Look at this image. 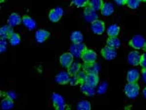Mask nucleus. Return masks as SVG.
Returning a JSON list of instances; mask_svg holds the SVG:
<instances>
[{
  "instance_id": "f257e3e1",
  "label": "nucleus",
  "mask_w": 146,
  "mask_h": 110,
  "mask_svg": "<svg viewBox=\"0 0 146 110\" xmlns=\"http://www.w3.org/2000/svg\"><path fill=\"white\" fill-rule=\"evenodd\" d=\"M124 92L129 99H135L139 93V86L136 82L135 83H129L128 82V84L125 86Z\"/></svg>"
},
{
  "instance_id": "f03ea898",
  "label": "nucleus",
  "mask_w": 146,
  "mask_h": 110,
  "mask_svg": "<svg viewBox=\"0 0 146 110\" xmlns=\"http://www.w3.org/2000/svg\"><path fill=\"white\" fill-rule=\"evenodd\" d=\"M87 50V47L85 44L83 43H73L71 46H70L69 52L72 54L73 57H82V54H83L85 51Z\"/></svg>"
},
{
  "instance_id": "7ed1b4c3",
  "label": "nucleus",
  "mask_w": 146,
  "mask_h": 110,
  "mask_svg": "<svg viewBox=\"0 0 146 110\" xmlns=\"http://www.w3.org/2000/svg\"><path fill=\"white\" fill-rule=\"evenodd\" d=\"M146 43L145 39L143 38L141 35H135L133 38L129 41V45L133 47L135 50H140V49H143Z\"/></svg>"
},
{
  "instance_id": "20e7f679",
  "label": "nucleus",
  "mask_w": 146,
  "mask_h": 110,
  "mask_svg": "<svg viewBox=\"0 0 146 110\" xmlns=\"http://www.w3.org/2000/svg\"><path fill=\"white\" fill-rule=\"evenodd\" d=\"M91 29L92 31L94 32L95 34H102L105 30V25L102 21L100 20H96L95 22L91 23Z\"/></svg>"
},
{
  "instance_id": "39448f33",
  "label": "nucleus",
  "mask_w": 146,
  "mask_h": 110,
  "mask_svg": "<svg viewBox=\"0 0 146 110\" xmlns=\"http://www.w3.org/2000/svg\"><path fill=\"white\" fill-rule=\"evenodd\" d=\"M52 100H53V104L56 109L58 110H62L65 108V102L64 99L60 93H55L52 95Z\"/></svg>"
},
{
  "instance_id": "423d86ee",
  "label": "nucleus",
  "mask_w": 146,
  "mask_h": 110,
  "mask_svg": "<svg viewBox=\"0 0 146 110\" xmlns=\"http://www.w3.org/2000/svg\"><path fill=\"white\" fill-rule=\"evenodd\" d=\"M82 60H84L85 64H92V62H96V53L93 50H89L87 49L85 52L82 54Z\"/></svg>"
},
{
  "instance_id": "0eeeda50",
  "label": "nucleus",
  "mask_w": 146,
  "mask_h": 110,
  "mask_svg": "<svg viewBox=\"0 0 146 110\" xmlns=\"http://www.w3.org/2000/svg\"><path fill=\"white\" fill-rule=\"evenodd\" d=\"M101 55L102 57L107 60H114L117 56V51L116 49L114 48H111V47L107 46L104 47V48L101 50Z\"/></svg>"
},
{
  "instance_id": "6e6552de",
  "label": "nucleus",
  "mask_w": 146,
  "mask_h": 110,
  "mask_svg": "<svg viewBox=\"0 0 146 110\" xmlns=\"http://www.w3.org/2000/svg\"><path fill=\"white\" fill-rule=\"evenodd\" d=\"M62 15H63V9L62 7H56V8L50 11V13H49V19H50L51 22L56 23L60 20Z\"/></svg>"
},
{
  "instance_id": "1a4fd4ad",
  "label": "nucleus",
  "mask_w": 146,
  "mask_h": 110,
  "mask_svg": "<svg viewBox=\"0 0 146 110\" xmlns=\"http://www.w3.org/2000/svg\"><path fill=\"white\" fill-rule=\"evenodd\" d=\"M70 74L68 71H60L58 72V74L55 77V80L58 84H60V85H65V84L69 83L70 80Z\"/></svg>"
},
{
  "instance_id": "9d476101",
  "label": "nucleus",
  "mask_w": 146,
  "mask_h": 110,
  "mask_svg": "<svg viewBox=\"0 0 146 110\" xmlns=\"http://www.w3.org/2000/svg\"><path fill=\"white\" fill-rule=\"evenodd\" d=\"M84 18H85V20H86L87 22H89V23H93V22H95V21L98 20L96 11L94 10V9L92 8V7H90V6L87 7V8L85 9Z\"/></svg>"
},
{
  "instance_id": "9b49d317",
  "label": "nucleus",
  "mask_w": 146,
  "mask_h": 110,
  "mask_svg": "<svg viewBox=\"0 0 146 110\" xmlns=\"http://www.w3.org/2000/svg\"><path fill=\"white\" fill-rule=\"evenodd\" d=\"M73 58L74 57L70 52L62 54L60 58V62L62 64V66L64 67V68H68V66L73 62Z\"/></svg>"
},
{
  "instance_id": "f8f14e48",
  "label": "nucleus",
  "mask_w": 146,
  "mask_h": 110,
  "mask_svg": "<svg viewBox=\"0 0 146 110\" xmlns=\"http://www.w3.org/2000/svg\"><path fill=\"white\" fill-rule=\"evenodd\" d=\"M140 60H141V55L137 51H133L128 55V62L129 64L136 66L140 64Z\"/></svg>"
},
{
  "instance_id": "ddd939ff",
  "label": "nucleus",
  "mask_w": 146,
  "mask_h": 110,
  "mask_svg": "<svg viewBox=\"0 0 146 110\" xmlns=\"http://www.w3.org/2000/svg\"><path fill=\"white\" fill-rule=\"evenodd\" d=\"M50 36V32L47 31L45 29H38L35 32V40L38 43H43Z\"/></svg>"
},
{
  "instance_id": "4468645a",
  "label": "nucleus",
  "mask_w": 146,
  "mask_h": 110,
  "mask_svg": "<svg viewBox=\"0 0 146 110\" xmlns=\"http://www.w3.org/2000/svg\"><path fill=\"white\" fill-rule=\"evenodd\" d=\"M100 65L96 62H92V64H85L84 70L88 74H98L100 72Z\"/></svg>"
},
{
  "instance_id": "2eb2a0df",
  "label": "nucleus",
  "mask_w": 146,
  "mask_h": 110,
  "mask_svg": "<svg viewBox=\"0 0 146 110\" xmlns=\"http://www.w3.org/2000/svg\"><path fill=\"white\" fill-rule=\"evenodd\" d=\"M22 22H23V19L18 13H12L8 18V25L12 27H17Z\"/></svg>"
},
{
  "instance_id": "dca6fc26",
  "label": "nucleus",
  "mask_w": 146,
  "mask_h": 110,
  "mask_svg": "<svg viewBox=\"0 0 146 110\" xmlns=\"http://www.w3.org/2000/svg\"><path fill=\"white\" fill-rule=\"evenodd\" d=\"M80 90H81V92L84 93V95H88V97H94L96 93V89L95 87H93V86L89 85V84L87 83H82L81 84V87H80Z\"/></svg>"
},
{
  "instance_id": "f3484780",
  "label": "nucleus",
  "mask_w": 146,
  "mask_h": 110,
  "mask_svg": "<svg viewBox=\"0 0 146 110\" xmlns=\"http://www.w3.org/2000/svg\"><path fill=\"white\" fill-rule=\"evenodd\" d=\"M23 25L29 30H33L36 27V23L35 21L29 16H23Z\"/></svg>"
},
{
  "instance_id": "a211bd4d",
  "label": "nucleus",
  "mask_w": 146,
  "mask_h": 110,
  "mask_svg": "<svg viewBox=\"0 0 146 110\" xmlns=\"http://www.w3.org/2000/svg\"><path fill=\"white\" fill-rule=\"evenodd\" d=\"M139 79V72L137 69H131L129 70L128 74H127V80L129 83H135L137 82Z\"/></svg>"
},
{
  "instance_id": "6ab92c4d",
  "label": "nucleus",
  "mask_w": 146,
  "mask_h": 110,
  "mask_svg": "<svg viewBox=\"0 0 146 110\" xmlns=\"http://www.w3.org/2000/svg\"><path fill=\"white\" fill-rule=\"evenodd\" d=\"M12 33H13V28L9 25H3L0 28V37H1V39H9V37H10Z\"/></svg>"
},
{
  "instance_id": "aec40b11",
  "label": "nucleus",
  "mask_w": 146,
  "mask_h": 110,
  "mask_svg": "<svg viewBox=\"0 0 146 110\" xmlns=\"http://www.w3.org/2000/svg\"><path fill=\"white\" fill-rule=\"evenodd\" d=\"M101 14H102L103 16H105V17H108V16L112 15L113 12H114V6H113L112 3H110V2H106V3L103 4L102 8H101Z\"/></svg>"
},
{
  "instance_id": "412c9836",
  "label": "nucleus",
  "mask_w": 146,
  "mask_h": 110,
  "mask_svg": "<svg viewBox=\"0 0 146 110\" xmlns=\"http://www.w3.org/2000/svg\"><path fill=\"white\" fill-rule=\"evenodd\" d=\"M98 82H100V78H98V74H87L85 83L89 84V85L93 86V87H96Z\"/></svg>"
},
{
  "instance_id": "4be33fe9",
  "label": "nucleus",
  "mask_w": 146,
  "mask_h": 110,
  "mask_svg": "<svg viewBox=\"0 0 146 110\" xmlns=\"http://www.w3.org/2000/svg\"><path fill=\"white\" fill-rule=\"evenodd\" d=\"M106 45L111 47V48L117 49L121 46V41H120V39L117 36H112V37H109V38L107 39Z\"/></svg>"
},
{
  "instance_id": "5701e85b",
  "label": "nucleus",
  "mask_w": 146,
  "mask_h": 110,
  "mask_svg": "<svg viewBox=\"0 0 146 110\" xmlns=\"http://www.w3.org/2000/svg\"><path fill=\"white\" fill-rule=\"evenodd\" d=\"M83 39H84V36L80 31H73L71 35H70V40H71L73 43H82Z\"/></svg>"
},
{
  "instance_id": "b1692460",
  "label": "nucleus",
  "mask_w": 146,
  "mask_h": 110,
  "mask_svg": "<svg viewBox=\"0 0 146 110\" xmlns=\"http://www.w3.org/2000/svg\"><path fill=\"white\" fill-rule=\"evenodd\" d=\"M120 33V27L117 25H111L108 27L107 28V34L110 37L112 36H118V34Z\"/></svg>"
},
{
  "instance_id": "393cba45",
  "label": "nucleus",
  "mask_w": 146,
  "mask_h": 110,
  "mask_svg": "<svg viewBox=\"0 0 146 110\" xmlns=\"http://www.w3.org/2000/svg\"><path fill=\"white\" fill-rule=\"evenodd\" d=\"M103 4L104 3H103L102 0H90V1H89V6L92 7V8L96 11L101 10Z\"/></svg>"
},
{
  "instance_id": "a878e982",
  "label": "nucleus",
  "mask_w": 146,
  "mask_h": 110,
  "mask_svg": "<svg viewBox=\"0 0 146 110\" xmlns=\"http://www.w3.org/2000/svg\"><path fill=\"white\" fill-rule=\"evenodd\" d=\"M80 68H81V64H80L79 62H73L72 64L68 66L67 69H68V72H69L70 75H75V74L80 70Z\"/></svg>"
},
{
  "instance_id": "bb28decb",
  "label": "nucleus",
  "mask_w": 146,
  "mask_h": 110,
  "mask_svg": "<svg viewBox=\"0 0 146 110\" xmlns=\"http://www.w3.org/2000/svg\"><path fill=\"white\" fill-rule=\"evenodd\" d=\"M13 106H14V101L11 97H7L6 99H4L3 100H2V102H1V108L2 109H5V110L11 109Z\"/></svg>"
},
{
  "instance_id": "cd10ccee",
  "label": "nucleus",
  "mask_w": 146,
  "mask_h": 110,
  "mask_svg": "<svg viewBox=\"0 0 146 110\" xmlns=\"http://www.w3.org/2000/svg\"><path fill=\"white\" fill-rule=\"evenodd\" d=\"M9 40H10V43L12 46H16V45H18V44H20L21 36L18 33H16V32H13V33L10 35V37H9Z\"/></svg>"
},
{
  "instance_id": "c85d7f7f",
  "label": "nucleus",
  "mask_w": 146,
  "mask_h": 110,
  "mask_svg": "<svg viewBox=\"0 0 146 110\" xmlns=\"http://www.w3.org/2000/svg\"><path fill=\"white\" fill-rule=\"evenodd\" d=\"M78 110H90L91 109V103L88 100H81L77 105Z\"/></svg>"
},
{
  "instance_id": "c756f323",
  "label": "nucleus",
  "mask_w": 146,
  "mask_h": 110,
  "mask_svg": "<svg viewBox=\"0 0 146 110\" xmlns=\"http://www.w3.org/2000/svg\"><path fill=\"white\" fill-rule=\"evenodd\" d=\"M142 0H127L126 4L129 6V8L131 9H136L138 8V6L140 5Z\"/></svg>"
},
{
  "instance_id": "7c9ffc66",
  "label": "nucleus",
  "mask_w": 146,
  "mask_h": 110,
  "mask_svg": "<svg viewBox=\"0 0 146 110\" xmlns=\"http://www.w3.org/2000/svg\"><path fill=\"white\" fill-rule=\"evenodd\" d=\"M87 74H88V73H87L85 70H83V71L79 70V71L77 72L76 74H75V76L78 78L80 84H82V83H84V82H85V80H86V77H87Z\"/></svg>"
},
{
  "instance_id": "2f4dec72",
  "label": "nucleus",
  "mask_w": 146,
  "mask_h": 110,
  "mask_svg": "<svg viewBox=\"0 0 146 110\" xmlns=\"http://www.w3.org/2000/svg\"><path fill=\"white\" fill-rule=\"evenodd\" d=\"M71 1L74 6L78 7V8H82V7L86 6L87 4H89L90 0H71Z\"/></svg>"
},
{
  "instance_id": "473e14b6",
  "label": "nucleus",
  "mask_w": 146,
  "mask_h": 110,
  "mask_svg": "<svg viewBox=\"0 0 146 110\" xmlns=\"http://www.w3.org/2000/svg\"><path fill=\"white\" fill-rule=\"evenodd\" d=\"M107 87H108V85H107L106 82H103V83H101L100 85L98 87V90H96V92H98V93H105V92H106V90H107Z\"/></svg>"
},
{
  "instance_id": "72a5a7b5",
  "label": "nucleus",
  "mask_w": 146,
  "mask_h": 110,
  "mask_svg": "<svg viewBox=\"0 0 146 110\" xmlns=\"http://www.w3.org/2000/svg\"><path fill=\"white\" fill-rule=\"evenodd\" d=\"M7 49V41L6 39H1L0 41V52L1 53H4Z\"/></svg>"
},
{
  "instance_id": "f704fd0d",
  "label": "nucleus",
  "mask_w": 146,
  "mask_h": 110,
  "mask_svg": "<svg viewBox=\"0 0 146 110\" xmlns=\"http://www.w3.org/2000/svg\"><path fill=\"white\" fill-rule=\"evenodd\" d=\"M139 64L143 69H146V52H145V54L141 55V60H140Z\"/></svg>"
},
{
  "instance_id": "c9c22d12",
  "label": "nucleus",
  "mask_w": 146,
  "mask_h": 110,
  "mask_svg": "<svg viewBox=\"0 0 146 110\" xmlns=\"http://www.w3.org/2000/svg\"><path fill=\"white\" fill-rule=\"evenodd\" d=\"M79 83H80V82L78 80V78H77L75 75H72V77H70V80H69L70 85L75 86V85H77V84H79Z\"/></svg>"
},
{
  "instance_id": "e433bc0d",
  "label": "nucleus",
  "mask_w": 146,
  "mask_h": 110,
  "mask_svg": "<svg viewBox=\"0 0 146 110\" xmlns=\"http://www.w3.org/2000/svg\"><path fill=\"white\" fill-rule=\"evenodd\" d=\"M7 97H11L12 99H16V97H17V95H16L15 92H13V91H10V92L7 93Z\"/></svg>"
},
{
  "instance_id": "4c0bfd02",
  "label": "nucleus",
  "mask_w": 146,
  "mask_h": 110,
  "mask_svg": "<svg viewBox=\"0 0 146 110\" xmlns=\"http://www.w3.org/2000/svg\"><path fill=\"white\" fill-rule=\"evenodd\" d=\"M141 76H142V80L144 83H146V69H143L142 73H141Z\"/></svg>"
},
{
  "instance_id": "58836bf2",
  "label": "nucleus",
  "mask_w": 146,
  "mask_h": 110,
  "mask_svg": "<svg viewBox=\"0 0 146 110\" xmlns=\"http://www.w3.org/2000/svg\"><path fill=\"white\" fill-rule=\"evenodd\" d=\"M115 2H116L118 5H124V4H126L127 0H115Z\"/></svg>"
},
{
  "instance_id": "ea45409f",
  "label": "nucleus",
  "mask_w": 146,
  "mask_h": 110,
  "mask_svg": "<svg viewBox=\"0 0 146 110\" xmlns=\"http://www.w3.org/2000/svg\"><path fill=\"white\" fill-rule=\"evenodd\" d=\"M143 97H144L145 99H146V87L143 89Z\"/></svg>"
},
{
  "instance_id": "a19ab883",
  "label": "nucleus",
  "mask_w": 146,
  "mask_h": 110,
  "mask_svg": "<svg viewBox=\"0 0 146 110\" xmlns=\"http://www.w3.org/2000/svg\"><path fill=\"white\" fill-rule=\"evenodd\" d=\"M143 49L145 50V52H146V43H145V45H144V47H143Z\"/></svg>"
},
{
  "instance_id": "79ce46f5",
  "label": "nucleus",
  "mask_w": 146,
  "mask_h": 110,
  "mask_svg": "<svg viewBox=\"0 0 146 110\" xmlns=\"http://www.w3.org/2000/svg\"><path fill=\"white\" fill-rule=\"evenodd\" d=\"M4 1V0H1V2H3Z\"/></svg>"
},
{
  "instance_id": "37998d69",
  "label": "nucleus",
  "mask_w": 146,
  "mask_h": 110,
  "mask_svg": "<svg viewBox=\"0 0 146 110\" xmlns=\"http://www.w3.org/2000/svg\"><path fill=\"white\" fill-rule=\"evenodd\" d=\"M142 1H145L146 2V0H142Z\"/></svg>"
}]
</instances>
